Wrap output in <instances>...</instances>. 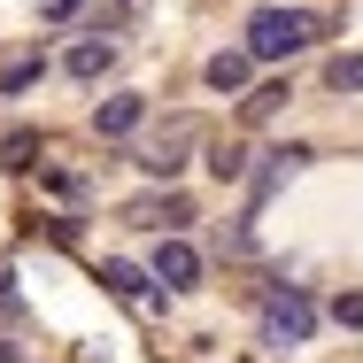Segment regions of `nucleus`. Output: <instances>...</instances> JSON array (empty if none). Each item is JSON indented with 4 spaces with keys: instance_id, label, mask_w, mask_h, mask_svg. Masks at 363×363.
<instances>
[{
    "instance_id": "nucleus-3",
    "label": "nucleus",
    "mask_w": 363,
    "mask_h": 363,
    "mask_svg": "<svg viewBox=\"0 0 363 363\" xmlns=\"http://www.w3.org/2000/svg\"><path fill=\"white\" fill-rule=\"evenodd\" d=\"M194 279H201V255L186 240H162L155 247V286H194Z\"/></svg>"
},
{
    "instance_id": "nucleus-11",
    "label": "nucleus",
    "mask_w": 363,
    "mask_h": 363,
    "mask_svg": "<svg viewBox=\"0 0 363 363\" xmlns=\"http://www.w3.org/2000/svg\"><path fill=\"white\" fill-rule=\"evenodd\" d=\"M325 85H333V93H363V47L356 55H333V62H325Z\"/></svg>"
},
{
    "instance_id": "nucleus-7",
    "label": "nucleus",
    "mask_w": 363,
    "mask_h": 363,
    "mask_svg": "<svg viewBox=\"0 0 363 363\" xmlns=\"http://www.w3.org/2000/svg\"><path fill=\"white\" fill-rule=\"evenodd\" d=\"M124 217H132V224H147V232H162V224H186V217H194V209H186L178 194H162V201H132Z\"/></svg>"
},
{
    "instance_id": "nucleus-16",
    "label": "nucleus",
    "mask_w": 363,
    "mask_h": 363,
    "mask_svg": "<svg viewBox=\"0 0 363 363\" xmlns=\"http://www.w3.org/2000/svg\"><path fill=\"white\" fill-rule=\"evenodd\" d=\"M333 317H340V325H363V294H340V301H333Z\"/></svg>"
},
{
    "instance_id": "nucleus-8",
    "label": "nucleus",
    "mask_w": 363,
    "mask_h": 363,
    "mask_svg": "<svg viewBox=\"0 0 363 363\" xmlns=\"http://www.w3.org/2000/svg\"><path fill=\"white\" fill-rule=\"evenodd\" d=\"M247 70H255V55H247V47H240V55H209V85H217V93H240V85H247Z\"/></svg>"
},
{
    "instance_id": "nucleus-2",
    "label": "nucleus",
    "mask_w": 363,
    "mask_h": 363,
    "mask_svg": "<svg viewBox=\"0 0 363 363\" xmlns=\"http://www.w3.org/2000/svg\"><path fill=\"white\" fill-rule=\"evenodd\" d=\"M309 333H317V301L301 286H271L263 294V340H271V348H301Z\"/></svg>"
},
{
    "instance_id": "nucleus-6",
    "label": "nucleus",
    "mask_w": 363,
    "mask_h": 363,
    "mask_svg": "<svg viewBox=\"0 0 363 363\" xmlns=\"http://www.w3.org/2000/svg\"><path fill=\"white\" fill-rule=\"evenodd\" d=\"M186 140H194V124H170V140L155 147V155H140L147 178H178V155H186Z\"/></svg>"
},
{
    "instance_id": "nucleus-9",
    "label": "nucleus",
    "mask_w": 363,
    "mask_h": 363,
    "mask_svg": "<svg viewBox=\"0 0 363 363\" xmlns=\"http://www.w3.org/2000/svg\"><path fill=\"white\" fill-rule=\"evenodd\" d=\"M116 62V39H85V47H70V77H101Z\"/></svg>"
},
{
    "instance_id": "nucleus-13",
    "label": "nucleus",
    "mask_w": 363,
    "mask_h": 363,
    "mask_svg": "<svg viewBox=\"0 0 363 363\" xmlns=\"http://www.w3.org/2000/svg\"><path fill=\"white\" fill-rule=\"evenodd\" d=\"M31 155H39V132H8V140H0V162H8V170H23Z\"/></svg>"
},
{
    "instance_id": "nucleus-17",
    "label": "nucleus",
    "mask_w": 363,
    "mask_h": 363,
    "mask_svg": "<svg viewBox=\"0 0 363 363\" xmlns=\"http://www.w3.org/2000/svg\"><path fill=\"white\" fill-rule=\"evenodd\" d=\"M70 8H77V0H47V16H70Z\"/></svg>"
},
{
    "instance_id": "nucleus-10",
    "label": "nucleus",
    "mask_w": 363,
    "mask_h": 363,
    "mask_svg": "<svg viewBox=\"0 0 363 363\" xmlns=\"http://www.w3.org/2000/svg\"><path fill=\"white\" fill-rule=\"evenodd\" d=\"M147 279L155 271H140V263H101V286H116L124 301H147Z\"/></svg>"
},
{
    "instance_id": "nucleus-4",
    "label": "nucleus",
    "mask_w": 363,
    "mask_h": 363,
    "mask_svg": "<svg viewBox=\"0 0 363 363\" xmlns=\"http://www.w3.org/2000/svg\"><path fill=\"white\" fill-rule=\"evenodd\" d=\"M147 116V93H108L101 108H93V124H101V140H124L132 124Z\"/></svg>"
},
{
    "instance_id": "nucleus-15",
    "label": "nucleus",
    "mask_w": 363,
    "mask_h": 363,
    "mask_svg": "<svg viewBox=\"0 0 363 363\" xmlns=\"http://www.w3.org/2000/svg\"><path fill=\"white\" fill-rule=\"evenodd\" d=\"M31 77H39V62H8V70H0V85H8V93H23Z\"/></svg>"
},
{
    "instance_id": "nucleus-1",
    "label": "nucleus",
    "mask_w": 363,
    "mask_h": 363,
    "mask_svg": "<svg viewBox=\"0 0 363 363\" xmlns=\"http://www.w3.org/2000/svg\"><path fill=\"white\" fill-rule=\"evenodd\" d=\"M317 39V16H301V8H255L247 16V55L255 62H286Z\"/></svg>"
},
{
    "instance_id": "nucleus-14",
    "label": "nucleus",
    "mask_w": 363,
    "mask_h": 363,
    "mask_svg": "<svg viewBox=\"0 0 363 363\" xmlns=\"http://www.w3.org/2000/svg\"><path fill=\"white\" fill-rule=\"evenodd\" d=\"M209 170H217V178H240V170H247V155H240V147H217V155H209Z\"/></svg>"
},
{
    "instance_id": "nucleus-12",
    "label": "nucleus",
    "mask_w": 363,
    "mask_h": 363,
    "mask_svg": "<svg viewBox=\"0 0 363 363\" xmlns=\"http://www.w3.org/2000/svg\"><path fill=\"white\" fill-rule=\"evenodd\" d=\"M279 108H286V85H263V93H247V101H240V116H247V124H263V116H279Z\"/></svg>"
},
{
    "instance_id": "nucleus-5",
    "label": "nucleus",
    "mask_w": 363,
    "mask_h": 363,
    "mask_svg": "<svg viewBox=\"0 0 363 363\" xmlns=\"http://www.w3.org/2000/svg\"><path fill=\"white\" fill-rule=\"evenodd\" d=\"M301 162H309L301 147H271V155H263V170H255V209H263V201H271V194L286 186V178L301 170Z\"/></svg>"
}]
</instances>
